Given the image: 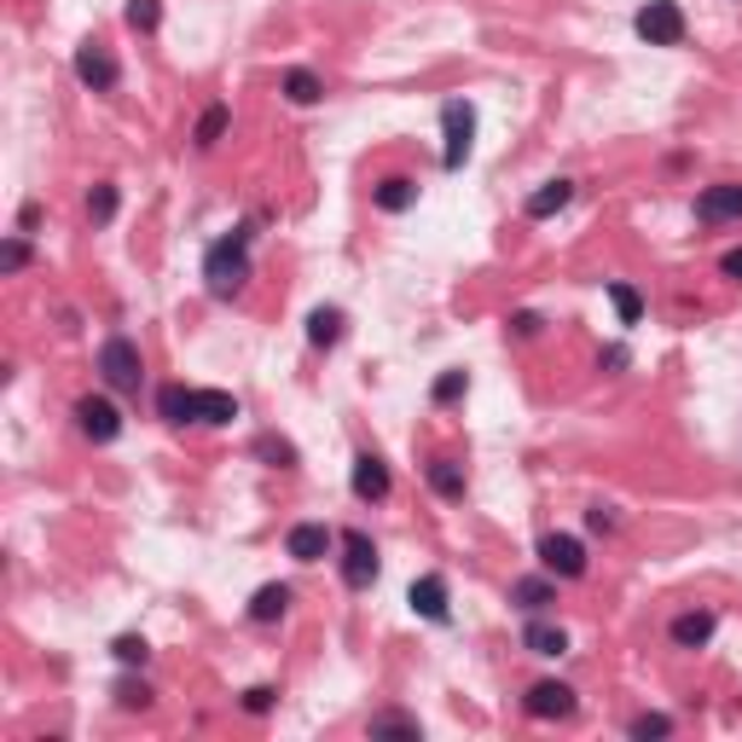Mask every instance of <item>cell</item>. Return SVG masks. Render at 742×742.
<instances>
[{"label":"cell","instance_id":"obj_37","mask_svg":"<svg viewBox=\"0 0 742 742\" xmlns=\"http://www.w3.org/2000/svg\"><path fill=\"white\" fill-rule=\"evenodd\" d=\"M720 273L742 285V250H725V255H720Z\"/></svg>","mask_w":742,"mask_h":742},{"label":"cell","instance_id":"obj_7","mask_svg":"<svg viewBox=\"0 0 742 742\" xmlns=\"http://www.w3.org/2000/svg\"><path fill=\"white\" fill-rule=\"evenodd\" d=\"M343 580L354 586V592H366V586L377 580V546L366 540L360 528L343 533Z\"/></svg>","mask_w":742,"mask_h":742},{"label":"cell","instance_id":"obj_10","mask_svg":"<svg viewBox=\"0 0 742 742\" xmlns=\"http://www.w3.org/2000/svg\"><path fill=\"white\" fill-rule=\"evenodd\" d=\"M697 221L702 226H720V221H742V186H708L702 197H697Z\"/></svg>","mask_w":742,"mask_h":742},{"label":"cell","instance_id":"obj_16","mask_svg":"<svg viewBox=\"0 0 742 742\" xmlns=\"http://www.w3.org/2000/svg\"><path fill=\"white\" fill-rule=\"evenodd\" d=\"M522 650L528 655H562L569 650V632H562L557 621H528L522 627Z\"/></svg>","mask_w":742,"mask_h":742},{"label":"cell","instance_id":"obj_21","mask_svg":"<svg viewBox=\"0 0 742 742\" xmlns=\"http://www.w3.org/2000/svg\"><path fill=\"white\" fill-rule=\"evenodd\" d=\"M238 418V400L226 389H197V424H233Z\"/></svg>","mask_w":742,"mask_h":742},{"label":"cell","instance_id":"obj_6","mask_svg":"<svg viewBox=\"0 0 742 742\" xmlns=\"http://www.w3.org/2000/svg\"><path fill=\"white\" fill-rule=\"evenodd\" d=\"M540 562H546V575H557V580H580L586 575V546L575 540V533H546V540H540Z\"/></svg>","mask_w":742,"mask_h":742},{"label":"cell","instance_id":"obj_2","mask_svg":"<svg viewBox=\"0 0 742 742\" xmlns=\"http://www.w3.org/2000/svg\"><path fill=\"white\" fill-rule=\"evenodd\" d=\"M99 377H105V389H116V395H140L145 389L140 348L128 337H105V348H99Z\"/></svg>","mask_w":742,"mask_h":742},{"label":"cell","instance_id":"obj_1","mask_svg":"<svg viewBox=\"0 0 742 742\" xmlns=\"http://www.w3.org/2000/svg\"><path fill=\"white\" fill-rule=\"evenodd\" d=\"M203 278H210V296H238L250 278V226H233L226 238L210 244L203 255Z\"/></svg>","mask_w":742,"mask_h":742},{"label":"cell","instance_id":"obj_12","mask_svg":"<svg viewBox=\"0 0 742 742\" xmlns=\"http://www.w3.org/2000/svg\"><path fill=\"white\" fill-rule=\"evenodd\" d=\"M372 203L383 215H406L418 203V181H413V174H383V181L372 186Z\"/></svg>","mask_w":742,"mask_h":742},{"label":"cell","instance_id":"obj_18","mask_svg":"<svg viewBox=\"0 0 742 742\" xmlns=\"http://www.w3.org/2000/svg\"><path fill=\"white\" fill-rule=\"evenodd\" d=\"M157 413H163V424H197V389L169 383V389L157 395Z\"/></svg>","mask_w":742,"mask_h":742},{"label":"cell","instance_id":"obj_3","mask_svg":"<svg viewBox=\"0 0 742 742\" xmlns=\"http://www.w3.org/2000/svg\"><path fill=\"white\" fill-rule=\"evenodd\" d=\"M441 128H447L441 169L458 174V169L470 163V145H476V105H470V99H447V105H441Z\"/></svg>","mask_w":742,"mask_h":742},{"label":"cell","instance_id":"obj_32","mask_svg":"<svg viewBox=\"0 0 742 742\" xmlns=\"http://www.w3.org/2000/svg\"><path fill=\"white\" fill-rule=\"evenodd\" d=\"M632 736H638V742H650V736H673V720H668V713H638V720H632Z\"/></svg>","mask_w":742,"mask_h":742},{"label":"cell","instance_id":"obj_19","mask_svg":"<svg viewBox=\"0 0 742 742\" xmlns=\"http://www.w3.org/2000/svg\"><path fill=\"white\" fill-rule=\"evenodd\" d=\"M569 197H575V181H546L540 192L528 197V215L546 221V215H557V210H569Z\"/></svg>","mask_w":742,"mask_h":742},{"label":"cell","instance_id":"obj_26","mask_svg":"<svg viewBox=\"0 0 742 742\" xmlns=\"http://www.w3.org/2000/svg\"><path fill=\"white\" fill-rule=\"evenodd\" d=\"M226 122H233V111H226V105H210V111L197 116V134H192V140H197L203 151H210V145H215V140L226 134Z\"/></svg>","mask_w":742,"mask_h":742},{"label":"cell","instance_id":"obj_5","mask_svg":"<svg viewBox=\"0 0 742 742\" xmlns=\"http://www.w3.org/2000/svg\"><path fill=\"white\" fill-rule=\"evenodd\" d=\"M75 82L93 88V93H111L122 82V64L111 59L105 41H82V47H75Z\"/></svg>","mask_w":742,"mask_h":742},{"label":"cell","instance_id":"obj_27","mask_svg":"<svg viewBox=\"0 0 742 742\" xmlns=\"http://www.w3.org/2000/svg\"><path fill=\"white\" fill-rule=\"evenodd\" d=\"M609 302H616L621 325H638V319H644V296H638L632 285H609Z\"/></svg>","mask_w":742,"mask_h":742},{"label":"cell","instance_id":"obj_35","mask_svg":"<svg viewBox=\"0 0 742 742\" xmlns=\"http://www.w3.org/2000/svg\"><path fill=\"white\" fill-rule=\"evenodd\" d=\"M116 702H122L128 713H134V708H151V690H145L140 679H122V684H116Z\"/></svg>","mask_w":742,"mask_h":742},{"label":"cell","instance_id":"obj_8","mask_svg":"<svg viewBox=\"0 0 742 742\" xmlns=\"http://www.w3.org/2000/svg\"><path fill=\"white\" fill-rule=\"evenodd\" d=\"M75 424H82V435H88V441H99V447L122 435V413H116L105 395H88L82 406H75Z\"/></svg>","mask_w":742,"mask_h":742},{"label":"cell","instance_id":"obj_29","mask_svg":"<svg viewBox=\"0 0 742 742\" xmlns=\"http://www.w3.org/2000/svg\"><path fill=\"white\" fill-rule=\"evenodd\" d=\"M157 18H163V7H157V0H128V30L151 35V30H157Z\"/></svg>","mask_w":742,"mask_h":742},{"label":"cell","instance_id":"obj_13","mask_svg":"<svg viewBox=\"0 0 742 742\" xmlns=\"http://www.w3.org/2000/svg\"><path fill=\"white\" fill-rule=\"evenodd\" d=\"M354 499H366V505L389 499V465H383L377 453H360V458H354Z\"/></svg>","mask_w":742,"mask_h":742},{"label":"cell","instance_id":"obj_25","mask_svg":"<svg viewBox=\"0 0 742 742\" xmlns=\"http://www.w3.org/2000/svg\"><path fill=\"white\" fill-rule=\"evenodd\" d=\"M285 99H291V105H319L325 82H319L314 70H285Z\"/></svg>","mask_w":742,"mask_h":742},{"label":"cell","instance_id":"obj_17","mask_svg":"<svg viewBox=\"0 0 742 742\" xmlns=\"http://www.w3.org/2000/svg\"><path fill=\"white\" fill-rule=\"evenodd\" d=\"M424 476L441 499H465V465H458V458H429Z\"/></svg>","mask_w":742,"mask_h":742},{"label":"cell","instance_id":"obj_20","mask_svg":"<svg viewBox=\"0 0 742 742\" xmlns=\"http://www.w3.org/2000/svg\"><path fill=\"white\" fill-rule=\"evenodd\" d=\"M285 609H291V586H278V580H273V586H262V592L250 598V621H262V627H267V621L285 616Z\"/></svg>","mask_w":742,"mask_h":742},{"label":"cell","instance_id":"obj_30","mask_svg":"<svg viewBox=\"0 0 742 742\" xmlns=\"http://www.w3.org/2000/svg\"><path fill=\"white\" fill-rule=\"evenodd\" d=\"M111 650H116L122 668H145V661H151V644H145V638H134V632H122Z\"/></svg>","mask_w":742,"mask_h":742},{"label":"cell","instance_id":"obj_33","mask_svg":"<svg viewBox=\"0 0 742 742\" xmlns=\"http://www.w3.org/2000/svg\"><path fill=\"white\" fill-rule=\"evenodd\" d=\"M23 267H30V244L7 238V244H0V273H23Z\"/></svg>","mask_w":742,"mask_h":742},{"label":"cell","instance_id":"obj_23","mask_svg":"<svg viewBox=\"0 0 742 742\" xmlns=\"http://www.w3.org/2000/svg\"><path fill=\"white\" fill-rule=\"evenodd\" d=\"M372 736H406V742H418L424 725L413 720V713H400V708H383V713H372Z\"/></svg>","mask_w":742,"mask_h":742},{"label":"cell","instance_id":"obj_9","mask_svg":"<svg viewBox=\"0 0 742 742\" xmlns=\"http://www.w3.org/2000/svg\"><path fill=\"white\" fill-rule=\"evenodd\" d=\"M575 708H580V697L569 684H557V679H540L528 690V713H533V720H575Z\"/></svg>","mask_w":742,"mask_h":742},{"label":"cell","instance_id":"obj_11","mask_svg":"<svg viewBox=\"0 0 742 742\" xmlns=\"http://www.w3.org/2000/svg\"><path fill=\"white\" fill-rule=\"evenodd\" d=\"M331 528L325 522H296L291 533H285V551L296 557V562H319V557H331Z\"/></svg>","mask_w":742,"mask_h":742},{"label":"cell","instance_id":"obj_34","mask_svg":"<svg viewBox=\"0 0 742 742\" xmlns=\"http://www.w3.org/2000/svg\"><path fill=\"white\" fill-rule=\"evenodd\" d=\"M255 453L273 458L278 470H291V465H296V447H291V441H273V435H262V441H255Z\"/></svg>","mask_w":742,"mask_h":742},{"label":"cell","instance_id":"obj_38","mask_svg":"<svg viewBox=\"0 0 742 742\" xmlns=\"http://www.w3.org/2000/svg\"><path fill=\"white\" fill-rule=\"evenodd\" d=\"M586 522H592L598 533H609V528H616V517H609V505H592V510H586Z\"/></svg>","mask_w":742,"mask_h":742},{"label":"cell","instance_id":"obj_14","mask_svg":"<svg viewBox=\"0 0 742 742\" xmlns=\"http://www.w3.org/2000/svg\"><path fill=\"white\" fill-rule=\"evenodd\" d=\"M406 603H413L424 621H435V627H441V621H447V580H441V575H424V580H413V592H406Z\"/></svg>","mask_w":742,"mask_h":742},{"label":"cell","instance_id":"obj_4","mask_svg":"<svg viewBox=\"0 0 742 742\" xmlns=\"http://www.w3.org/2000/svg\"><path fill=\"white\" fill-rule=\"evenodd\" d=\"M632 30L644 35L650 47H679L684 41V12H679V0H644L632 18Z\"/></svg>","mask_w":742,"mask_h":742},{"label":"cell","instance_id":"obj_22","mask_svg":"<svg viewBox=\"0 0 742 742\" xmlns=\"http://www.w3.org/2000/svg\"><path fill=\"white\" fill-rule=\"evenodd\" d=\"M510 603H517V609H546V603H557V575H551V580H540V575H533V580H517V586H510Z\"/></svg>","mask_w":742,"mask_h":742},{"label":"cell","instance_id":"obj_31","mask_svg":"<svg viewBox=\"0 0 742 742\" xmlns=\"http://www.w3.org/2000/svg\"><path fill=\"white\" fill-rule=\"evenodd\" d=\"M465 389H470V377H465V372H441V377H435V406H453Z\"/></svg>","mask_w":742,"mask_h":742},{"label":"cell","instance_id":"obj_28","mask_svg":"<svg viewBox=\"0 0 742 742\" xmlns=\"http://www.w3.org/2000/svg\"><path fill=\"white\" fill-rule=\"evenodd\" d=\"M88 215H93V226H105V221L116 215V186H111V181H99V186L88 192Z\"/></svg>","mask_w":742,"mask_h":742},{"label":"cell","instance_id":"obj_15","mask_svg":"<svg viewBox=\"0 0 742 742\" xmlns=\"http://www.w3.org/2000/svg\"><path fill=\"white\" fill-rule=\"evenodd\" d=\"M713 627H720V621H713L708 609H684V616L673 621V644L679 650H702L708 638H713Z\"/></svg>","mask_w":742,"mask_h":742},{"label":"cell","instance_id":"obj_36","mask_svg":"<svg viewBox=\"0 0 742 742\" xmlns=\"http://www.w3.org/2000/svg\"><path fill=\"white\" fill-rule=\"evenodd\" d=\"M244 708H250V713H267V708H273V684H250V690H244Z\"/></svg>","mask_w":742,"mask_h":742},{"label":"cell","instance_id":"obj_24","mask_svg":"<svg viewBox=\"0 0 742 742\" xmlns=\"http://www.w3.org/2000/svg\"><path fill=\"white\" fill-rule=\"evenodd\" d=\"M308 343L314 348H337L343 343V314L337 308H314L308 314Z\"/></svg>","mask_w":742,"mask_h":742}]
</instances>
